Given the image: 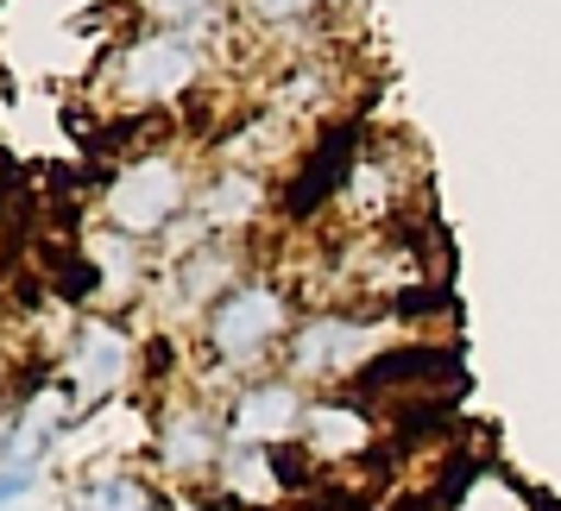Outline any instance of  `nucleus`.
<instances>
[{
  "instance_id": "7",
  "label": "nucleus",
  "mask_w": 561,
  "mask_h": 511,
  "mask_svg": "<svg viewBox=\"0 0 561 511\" xmlns=\"http://www.w3.org/2000/svg\"><path fill=\"white\" fill-rule=\"evenodd\" d=\"M228 461V417L208 405H178L158 417V467L171 480H215Z\"/></svg>"
},
{
  "instance_id": "1",
  "label": "nucleus",
  "mask_w": 561,
  "mask_h": 511,
  "mask_svg": "<svg viewBox=\"0 0 561 511\" xmlns=\"http://www.w3.org/2000/svg\"><path fill=\"white\" fill-rule=\"evenodd\" d=\"M196 164L183 152H139L127 158L102 190V215L114 234L127 240H158V234L178 228V215H190L196 203Z\"/></svg>"
},
{
  "instance_id": "2",
  "label": "nucleus",
  "mask_w": 561,
  "mask_h": 511,
  "mask_svg": "<svg viewBox=\"0 0 561 511\" xmlns=\"http://www.w3.org/2000/svg\"><path fill=\"white\" fill-rule=\"evenodd\" d=\"M290 329H297L290 291L272 284V279H247V284H233L228 297L208 309L203 341H208V354H215V366L240 379V373L265 366L272 354H284ZM233 391H240V385H233Z\"/></svg>"
},
{
  "instance_id": "10",
  "label": "nucleus",
  "mask_w": 561,
  "mask_h": 511,
  "mask_svg": "<svg viewBox=\"0 0 561 511\" xmlns=\"http://www.w3.org/2000/svg\"><path fill=\"white\" fill-rule=\"evenodd\" d=\"M70 417H77V405H70L64 385H45L38 398H26L13 410L7 435H0V467H45V455L57 448V435H64Z\"/></svg>"
},
{
  "instance_id": "3",
  "label": "nucleus",
  "mask_w": 561,
  "mask_h": 511,
  "mask_svg": "<svg viewBox=\"0 0 561 511\" xmlns=\"http://www.w3.org/2000/svg\"><path fill=\"white\" fill-rule=\"evenodd\" d=\"M203 77H208V57H203V45L183 38V32H139V38H127V45L102 64V89L121 107H133V114L183 102Z\"/></svg>"
},
{
  "instance_id": "5",
  "label": "nucleus",
  "mask_w": 561,
  "mask_h": 511,
  "mask_svg": "<svg viewBox=\"0 0 561 511\" xmlns=\"http://www.w3.org/2000/svg\"><path fill=\"white\" fill-rule=\"evenodd\" d=\"M309 398L297 379L284 373H265V379H247L240 391L228 398V442L240 448H284V442H304V423H309Z\"/></svg>"
},
{
  "instance_id": "12",
  "label": "nucleus",
  "mask_w": 561,
  "mask_h": 511,
  "mask_svg": "<svg viewBox=\"0 0 561 511\" xmlns=\"http://www.w3.org/2000/svg\"><path fill=\"white\" fill-rule=\"evenodd\" d=\"M304 448L316 461H354L373 448V417L359 405H334V398H322V405H309V423H304Z\"/></svg>"
},
{
  "instance_id": "9",
  "label": "nucleus",
  "mask_w": 561,
  "mask_h": 511,
  "mask_svg": "<svg viewBox=\"0 0 561 511\" xmlns=\"http://www.w3.org/2000/svg\"><path fill=\"white\" fill-rule=\"evenodd\" d=\"M259 215H265V178L228 164V171L203 178L196 203H190V228H196V240H233L240 228H253Z\"/></svg>"
},
{
  "instance_id": "17",
  "label": "nucleus",
  "mask_w": 561,
  "mask_h": 511,
  "mask_svg": "<svg viewBox=\"0 0 561 511\" xmlns=\"http://www.w3.org/2000/svg\"><path fill=\"white\" fill-rule=\"evenodd\" d=\"M322 0H233V13L247 20V26L259 32H284V26H297V20H309Z\"/></svg>"
},
{
  "instance_id": "16",
  "label": "nucleus",
  "mask_w": 561,
  "mask_h": 511,
  "mask_svg": "<svg viewBox=\"0 0 561 511\" xmlns=\"http://www.w3.org/2000/svg\"><path fill=\"white\" fill-rule=\"evenodd\" d=\"M221 7L228 0H133V13L152 20V32H183V38H196Z\"/></svg>"
},
{
  "instance_id": "15",
  "label": "nucleus",
  "mask_w": 561,
  "mask_h": 511,
  "mask_svg": "<svg viewBox=\"0 0 561 511\" xmlns=\"http://www.w3.org/2000/svg\"><path fill=\"white\" fill-rule=\"evenodd\" d=\"M448 511H536V499L511 480V474L480 467V474H467V480H460V492H455V506H448Z\"/></svg>"
},
{
  "instance_id": "11",
  "label": "nucleus",
  "mask_w": 561,
  "mask_h": 511,
  "mask_svg": "<svg viewBox=\"0 0 561 511\" xmlns=\"http://www.w3.org/2000/svg\"><path fill=\"white\" fill-rule=\"evenodd\" d=\"M215 480H221V492L233 506H247V511H272L290 492V474H284L278 448H240V442H228V461H221Z\"/></svg>"
},
{
  "instance_id": "14",
  "label": "nucleus",
  "mask_w": 561,
  "mask_h": 511,
  "mask_svg": "<svg viewBox=\"0 0 561 511\" xmlns=\"http://www.w3.org/2000/svg\"><path fill=\"white\" fill-rule=\"evenodd\" d=\"M89 253L102 259V297H114V304H127V297H139L146 291V279H139V240H127V234L102 228L95 240H89Z\"/></svg>"
},
{
  "instance_id": "4",
  "label": "nucleus",
  "mask_w": 561,
  "mask_h": 511,
  "mask_svg": "<svg viewBox=\"0 0 561 511\" xmlns=\"http://www.w3.org/2000/svg\"><path fill=\"white\" fill-rule=\"evenodd\" d=\"M385 329L379 322H366V316H304L297 329H290V341H284V379H297L309 391V385L322 379H347V373H359L366 360L379 354Z\"/></svg>"
},
{
  "instance_id": "6",
  "label": "nucleus",
  "mask_w": 561,
  "mask_h": 511,
  "mask_svg": "<svg viewBox=\"0 0 561 511\" xmlns=\"http://www.w3.org/2000/svg\"><path fill=\"white\" fill-rule=\"evenodd\" d=\"M127 366H133V341L121 322L107 316H82L77 334H70V354H64V373L57 385L70 391L77 410H102L121 385H127Z\"/></svg>"
},
{
  "instance_id": "8",
  "label": "nucleus",
  "mask_w": 561,
  "mask_h": 511,
  "mask_svg": "<svg viewBox=\"0 0 561 511\" xmlns=\"http://www.w3.org/2000/svg\"><path fill=\"white\" fill-rule=\"evenodd\" d=\"M240 279V253L233 240H190L183 259H171V279L158 284V304L164 316H196V309H215Z\"/></svg>"
},
{
  "instance_id": "18",
  "label": "nucleus",
  "mask_w": 561,
  "mask_h": 511,
  "mask_svg": "<svg viewBox=\"0 0 561 511\" xmlns=\"http://www.w3.org/2000/svg\"><path fill=\"white\" fill-rule=\"evenodd\" d=\"M38 492V467H0V511Z\"/></svg>"
},
{
  "instance_id": "13",
  "label": "nucleus",
  "mask_w": 561,
  "mask_h": 511,
  "mask_svg": "<svg viewBox=\"0 0 561 511\" xmlns=\"http://www.w3.org/2000/svg\"><path fill=\"white\" fill-rule=\"evenodd\" d=\"M70 511H158V492L133 467H95L70 486Z\"/></svg>"
}]
</instances>
